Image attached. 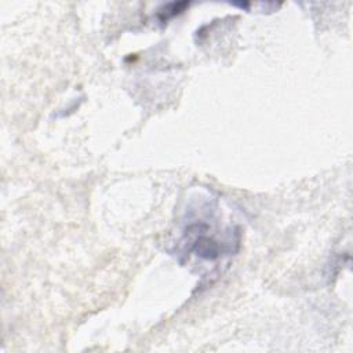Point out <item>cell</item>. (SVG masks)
<instances>
[{
	"instance_id": "6da1fadb",
	"label": "cell",
	"mask_w": 353,
	"mask_h": 353,
	"mask_svg": "<svg viewBox=\"0 0 353 353\" xmlns=\"http://www.w3.org/2000/svg\"><path fill=\"white\" fill-rule=\"evenodd\" d=\"M214 225L204 219H196L186 225L181 244L183 255H196L201 261L215 262L225 255H233L240 247V233L222 237Z\"/></svg>"
},
{
	"instance_id": "7a4b0ae2",
	"label": "cell",
	"mask_w": 353,
	"mask_h": 353,
	"mask_svg": "<svg viewBox=\"0 0 353 353\" xmlns=\"http://www.w3.org/2000/svg\"><path fill=\"white\" fill-rule=\"evenodd\" d=\"M189 6V3L186 1H178V3H168L165 6H163L159 12H157V18L161 23H165L168 19L174 18L175 15L181 14L186 7Z\"/></svg>"
}]
</instances>
